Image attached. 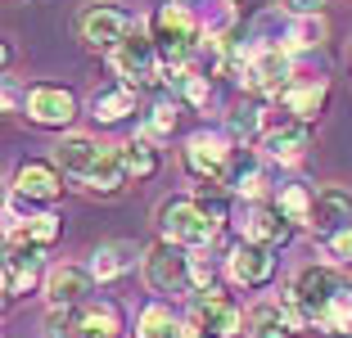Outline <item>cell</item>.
<instances>
[{"label":"cell","instance_id":"cell-10","mask_svg":"<svg viewBox=\"0 0 352 338\" xmlns=\"http://www.w3.org/2000/svg\"><path fill=\"white\" fill-rule=\"evenodd\" d=\"M294 86V59L285 50H253L249 72H244V91L253 95H285Z\"/></svg>","mask_w":352,"mask_h":338},{"label":"cell","instance_id":"cell-18","mask_svg":"<svg viewBox=\"0 0 352 338\" xmlns=\"http://www.w3.org/2000/svg\"><path fill=\"white\" fill-rule=\"evenodd\" d=\"M135 262H145V253H140L135 244H126V239H109V244H100L91 253V275H95V284H113V280L131 275Z\"/></svg>","mask_w":352,"mask_h":338},{"label":"cell","instance_id":"cell-35","mask_svg":"<svg viewBox=\"0 0 352 338\" xmlns=\"http://www.w3.org/2000/svg\"><path fill=\"white\" fill-rule=\"evenodd\" d=\"M176 131V100H158L145 117V135L158 140V135H172Z\"/></svg>","mask_w":352,"mask_h":338},{"label":"cell","instance_id":"cell-32","mask_svg":"<svg viewBox=\"0 0 352 338\" xmlns=\"http://www.w3.org/2000/svg\"><path fill=\"white\" fill-rule=\"evenodd\" d=\"M190 199H195V203L199 207H204V212L208 216H212V221H226V216H230V203H226V185H212V181H199L195 185V194H190Z\"/></svg>","mask_w":352,"mask_h":338},{"label":"cell","instance_id":"cell-2","mask_svg":"<svg viewBox=\"0 0 352 338\" xmlns=\"http://www.w3.org/2000/svg\"><path fill=\"white\" fill-rule=\"evenodd\" d=\"M154 221H158V235H163L167 244H181V248H204V244H212V235H217V221L186 194L163 199L158 212H154Z\"/></svg>","mask_w":352,"mask_h":338},{"label":"cell","instance_id":"cell-19","mask_svg":"<svg viewBox=\"0 0 352 338\" xmlns=\"http://www.w3.org/2000/svg\"><path fill=\"white\" fill-rule=\"evenodd\" d=\"M294 289H298V297L307 302V311L316 316V311H321L325 302H330V297L343 289V275H339L334 267H325V262H316V267H302V271H298Z\"/></svg>","mask_w":352,"mask_h":338},{"label":"cell","instance_id":"cell-37","mask_svg":"<svg viewBox=\"0 0 352 338\" xmlns=\"http://www.w3.org/2000/svg\"><path fill=\"white\" fill-rule=\"evenodd\" d=\"M280 5H285V14H316L325 0H280Z\"/></svg>","mask_w":352,"mask_h":338},{"label":"cell","instance_id":"cell-31","mask_svg":"<svg viewBox=\"0 0 352 338\" xmlns=\"http://www.w3.org/2000/svg\"><path fill=\"white\" fill-rule=\"evenodd\" d=\"M276 307L285 311V320H289V334H302L307 325H316V316L307 311V302L298 297V289H294V284H280L276 289Z\"/></svg>","mask_w":352,"mask_h":338},{"label":"cell","instance_id":"cell-4","mask_svg":"<svg viewBox=\"0 0 352 338\" xmlns=\"http://www.w3.org/2000/svg\"><path fill=\"white\" fill-rule=\"evenodd\" d=\"M140 267H145V280H149L154 293H181V289L195 284V257L181 244H167V239H158L149 248Z\"/></svg>","mask_w":352,"mask_h":338},{"label":"cell","instance_id":"cell-24","mask_svg":"<svg viewBox=\"0 0 352 338\" xmlns=\"http://www.w3.org/2000/svg\"><path fill=\"white\" fill-rule=\"evenodd\" d=\"M122 163H126V181H154L163 172V154L154 149L149 135H135L122 144Z\"/></svg>","mask_w":352,"mask_h":338},{"label":"cell","instance_id":"cell-26","mask_svg":"<svg viewBox=\"0 0 352 338\" xmlns=\"http://www.w3.org/2000/svg\"><path fill=\"white\" fill-rule=\"evenodd\" d=\"M276 207L285 212V221L298 230V225H311V212H316V194H311L307 185H280L276 190Z\"/></svg>","mask_w":352,"mask_h":338},{"label":"cell","instance_id":"cell-13","mask_svg":"<svg viewBox=\"0 0 352 338\" xmlns=\"http://www.w3.org/2000/svg\"><path fill=\"white\" fill-rule=\"evenodd\" d=\"M77 32H82L86 50H104L109 54L126 32H131V19H126L118 5H91V10L77 19Z\"/></svg>","mask_w":352,"mask_h":338},{"label":"cell","instance_id":"cell-16","mask_svg":"<svg viewBox=\"0 0 352 338\" xmlns=\"http://www.w3.org/2000/svg\"><path fill=\"white\" fill-rule=\"evenodd\" d=\"M100 154H104V144L95 140V135H63L59 144H54V154H50V163L59 167L63 176H73L77 185L91 176V167L100 163Z\"/></svg>","mask_w":352,"mask_h":338},{"label":"cell","instance_id":"cell-40","mask_svg":"<svg viewBox=\"0 0 352 338\" xmlns=\"http://www.w3.org/2000/svg\"><path fill=\"white\" fill-rule=\"evenodd\" d=\"M199 334H204V329H199V325H186V338H199Z\"/></svg>","mask_w":352,"mask_h":338},{"label":"cell","instance_id":"cell-12","mask_svg":"<svg viewBox=\"0 0 352 338\" xmlns=\"http://www.w3.org/2000/svg\"><path fill=\"white\" fill-rule=\"evenodd\" d=\"M226 271L235 284L244 289H262L276 280V248H262V244H249V239H235L226 257Z\"/></svg>","mask_w":352,"mask_h":338},{"label":"cell","instance_id":"cell-17","mask_svg":"<svg viewBox=\"0 0 352 338\" xmlns=\"http://www.w3.org/2000/svg\"><path fill=\"white\" fill-rule=\"evenodd\" d=\"M343 225H352V190H343V185H325V190H316V212H311V230H316V239L339 235Z\"/></svg>","mask_w":352,"mask_h":338},{"label":"cell","instance_id":"cell-6","mask_svg":"<svg viewBox=\"0 0 352 338\" xmlns=\"http://www.w3.org/2000/svg\"><path fill=\"white\" fill-rule=\"evenodd\" d=\"M230 154H235V135L212 131V126H204V131H195L186 140V167L199 181L221 185V176H226V167H230Z\"/></svg>","mask_w":352,"mask_h":338},{"label":"cell","instance_id":"cell-27","mask_svg":"<svg viewBox=\"0 0 352 338\" xmlns=\"http://www.w3.org/2000/svg\"><path fill=\"white\" fill-rule=\"evenodd\" d=\"M316 325H321L325 334H334V338L352 334V284H343L339 293H334L330 302L316 311Z\"/></svg>","mask_w":352,"mask_h":338},{"label":"cell","instance_id":"cell-25","mask_svg":"<svg viewBox=\"0 0 352 338\" xmlns=\"http://www.w3.org/2000/svg\"><path fill=\"white\" fill-rule=\"evenodd\" d=\"M135 338H186V325L176 320V311L167 302H149L135 316Z\"/></svg>","mask_w":352,"mask_h":338},{"label":"cell","instance_id":"cell-14","mask_svg":"<svg viewBox=\"0 0 352 338\" xmlns=\"http://www.w3.org/2000/svg\"><path fill=\"white\" fill-rule=\"evenodd\" d=\"M63 194V172L45 158H28V163L14 172V199H28V203H54Z\"/></svg>","mask_w":352,"mask_h":338},{"label":"cell","instance_id":"cell-30","mask_svg":"<svg viewBox=\"0 0 352 338\" xmlns=\"http://www.w3.org/2000/svg\"><path fill=\"white\" fill-rule=\"evenodd\" d=\"M325 41V23H321V14H294V23H289V41H285V50H316V45Z\"/></svg>","mask_w":352,"mask_h":338},{"label":"cell","instance_id":"cell-21","mask_svg":"<svg viewBox=\"0 0 352 338\" xmlns=\"http://www.w3.org/2000/svg\"><path fill=\"white\" fill-rule=\"evenodd\" d=\"M82 185H86V190H91V194H100V199H113V194H122V185H126L122 144H104L100 163L91 167V176H86Z\"/></svg>","mask_w":352,"mask_h":338},{"label":"cell","instance_id":"cell-8","mask_svg":"<svg viewBox=\"0 0 352 338\" xmlns=\"http://www.w3.org/2000/svg\"><path fill=\"white\" fill-rule=\"evenodd\" d=\"M235 230H239V239L262 244V248H280V244H289V235H294V225L285 221V212L276 203H244L235 216Z\"/></svg>","mask_w":352,"mask_h":338},{"label":"cell","instance_id":"cell-22","mask_svg":"<svg viewBox=\"0 0 352 338\" xmlns=\"http://www.w3.org/2000/svg\"><path fill=\"white\" fill-rule=\"evenodd\" d=\"M77 320H82L86 338H118L122 334V307L109 302V297H91L77 307Z\"/></svg>","mask_w":352,"mask_h":338},{"label":"cell","instance_id":"cell-39","mask_svg":"<svg viewBox=\"0 0 352 338\" xmlns=\"http://www.w3.org/2000/svg\"><path fill=\"white\" fill-rule=\"evenodd\" d=\"M19 109V86H14V77H5V113Z\"/></svg>","mask_w":352,"mask_h":338},{"label":"cell","instance_id":"cell-29","mask_svg":"<svg viewBox=\"0 0 352 338\" xmlns=\"http://www.w3.org/2000/svg\"><path fill=\"white\" fill-rule=\"evenodd\" d=\"M289 334V320L276 302H258L249 307V338H285Z\"/></svg>","mask_w":352,"mask_h":338},{"label":"cell","instance_id":"cell-15","mask_svg":"<svg viewBox=\"0 0 352 338\" xmlns=\"http://www.w3.org/2000/svg\"><path fill=\"white\" fill-rule=\"evenodd\" d=\"M95 275L91 267H50L45 271V302L50 307H82L91 302Z\"/></svg>","mask_w":352,"mask_h":338},{"label":"cell","instance_id":"cell-5","mask_svg":"<svg viewBox=\"0 0 352 338\" xmlns=\"http://www.w3.org/2000/svg\"><path fill=\"white\" fill-rule=\"evenodd\" d=\"M190 325H199L208 338H239V334H249V316L230 302L221 289H199L195 302H190Z\"/></svg>","mask_w":352,"mask_h":338},{"label":"cell","instance_id":"cell-36","mask_svg":"<svg viewBox=\"0 0 352 338\" xmlns=\"http://www.w3.org/2000/svg\"><path fill=\"white\" fill-rule=\"evenodd\" d=\"M325 244V257H334V267H352V225H343L339 235L321 239Z\"/></svg>","mask_w":352,"mask_h":338},{"label":"cell","instance_id":"cell-3","mask_svg":"<svg viewBox=\"0 0 352 338\" xmlns=\"http://www.w3.org/2000/svg\"><path fill=\"white\" fill-rule=\"evenodd\" d=\"M109 68H113L118 82H126V86L140 91V86H154L158 77H163V54H158V45H154L149 32L131 27L122 41L109 50Z\"/></svg>","mask_w":352,"mask_h":338},{"label":"cell","instance_id":"cell-33","mask_svg":"<svg viewBox=\"0 0 352 338\" xmlns=\"http://www.w3.org/2000/svg\"><path fill=\"white\" fill-rule=\"evenodd\" d=\"M19 235H28L32 244H41V248H50L54 239L63 235V221L54 212H36V216H28V221H23V230Z\"/></svg>","mask_w":352,"mask_h":338},{"label":"cell","instance_id":"cell-9","mask_svg":"<svg viewBox=\"0 0 352 338\" xmlns=\"http://www.w3.org/2000/svg\"><path fill=\"white\" fill-rule=\"evenodd\" d=\"M41 244H32L28 235H10L5 244V297L32 293L36 280H41Z\"/></svg>","mask_w":352,"mask_h":338},{"label":"cell","instance_id":"cell-7","mask_svg":"<svg viewBox=\"0 0 352 338\" xmlns=\"http://www.w3.org/2000/svg\"><path fill=\"white\" fill-rule=\"evenodd\" d=\"M23 113H28L32 126H45V131H63V126L77 117V95L68 86H54V82H41L32 86L28 100H23Z\"/></svg>","mask_w":352,"mask_h":338},{"label":"cell","instance_id":"cell-28","mask_svg":"<svg viewBox=\"0 0 352 338\" xmlns=\"http://www.w3.org/2000/svg\"><path fill=\"white\" fill-rule=\"evenodd\" d=\"M230 135L244 140V144H253V140L262 144V135H267V109L262 104H239L230 113Z\"/></svg>","mask_w":352,"mask_h":338},{"label":"cell","instance_id":"cell-38","mask_svg":"<svg viewBox=\"0 0 352 338\" xmlns=\"http://www.w3.org/2000/svg\"><path fill=\"white\" fill-rule=\"evenodd\" d=\"M195 289H212V267H208V257H195Z\"/></svg>","mask_w":352,"mask_h":338},{"label":"cell","instance_id":"cell-1","mask_svg":"<svg viewBox=\"0 0 352 338\" xmlns=\"http://www.w3.org/2000/svg\"><path fill=\"white\" fill-rule=\"evenodd\" d=\"M149 36H154L158 54H163V68H176V63H190L199 50H204V23L190 10L186 0H167L158 5L154 19H149Z\"/></svg>","mask_w":352,"mask_h":338},{"label":"cell","instance_id":"cell-34","mask_svg":"<svg viewBox=\"0 0 352 338\" xmlns=\"http://www.w3.org/2000/svg\"><path fill=\"white\" fill-rule=\"evenodd\" d=\"M41 338H86L82 334V320H77V307H50Z\"/></svg>","mask_w":352,"mask_h":338},{"label":"cell","instance_id":"cell-23","mask_svg":"<svg viewBox=\"0 0 352 338\" xmlns=\"http://www.w3.org/2000/svg\"><path fill=\"white\" fill-rule=\"evenodd\" d=\"M325 100H330V82H294L289 91H285V113L289 117H298V122H316L325 109Z\"/></svg>","mask_w":352,"mask_h":338},{"label":"cell","instance_id":"cell-20","mask_svg":"<svg viewBox=\"0 0 352 338\" xmlns=\"http://www.w3.org/2000/svg\"><path fill=\"white\" fill-rule=\"evenodd\" d=\"M131 113H135V86H126V82H109V86H100V91L91 95V117L100 126L126 122Z\"/></svg>","mask_w":352,"mask_h":338},{"label":"cell","instance_id":"cell-11","mask_svg":"<svg viewBox=\"0 0 352 338\" xmlns=\"http://www.w3.org/2000/svg\"><path fill=\"white\" fill-rule=\"evenodd\" d=\"M258 149L271 158V163H280V167H294V163H302V158H307V149H311V122H298V117L271 122Z\"/></svg>","mask_w":352,"mask_h":338}]
</instances>
